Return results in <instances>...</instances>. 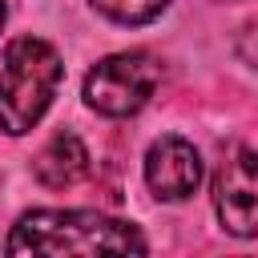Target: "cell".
Masks as SVG:
<instances>
[{"label": "cell", "instance_id": "obj_1", "mask_svg": "<svg viewBox=\"0 0 258 258\" xmlns=\"http://www.w3.org/2000/svg\"><path fill=\"white\" fill-rule=\"evenodd\" d=\"M8 254H145L149 242L133 222L97 210H28L16 218Z\"/></svg>", "mask_w": 258, "mask_h": 258}, {"label": "cell", "instance_id": "obj_2", "mask_svg": "<svg viewBox=\"0 0 258 258\" xmlns=\"http://www.w3.org/2000/svg\"><path fill=\"white\" fill-rule=\"evenodd\" d=\"M60 81H64V64L48 40L40 36L8 40L0 64V129L8 137H24L28 129H36Z\"/></svg>", "mask_w": 258, "mask_h": 258}, {"label": "cell", "instance_id": "obj_3", "mask_svg": "<svg viewBox=\"0 0 258 258\" xmlns=\"http://www.w3.org/2000/svg\"><path fill=\"white\" fill-rule=\"evenodd\" d=\"M161 85V60L145 48L113 52L85 73V105L101 117H133Z\"/></svg>", "mask_w": 258, "mask_h": 258}, {"label": "cell", "instance_id": "obj_4", "mask_svg": "<svg viewBox=\"0 0 258 258\" xmlns=\"http://www.w3.org/2000/svg\"><path fill=\"white\" fill-rule=\"evenodd\" d=\"M214 214L226 234L258 238V149L234 145L214 173Z\"/></svg>", "mask_w": 258, "mask_h": 258}, {"label": "cell", "instance_id": "obj_5", "mask_svg": "<svg viewBox=\"0 0 258 258\" xmlns=\"http://www.w3.org/2000/svg\"><path fill=\"white\" fill-rule=\"evenodd\" d=\"M145 185L161 202H185V198H194L198 185H202V153L185 137H177V133L157 137L145 149Z\"/></svg>", "mask_w": 258, "mask_h": 258}, {"label": "cell", "instance_id": "obj_6", "mask_svg": "<svg viewBox=\"0 0 258 258\" xmlns=\"http://www.w3.org/2000/svg\"><path fill=\"white\" fill-rule=\"evenodd\" d=\"M32 173L44 189H69L89 173V149L73 129H60L44 141V149L32 157Z\"/></svg>", "mask_w": 258, "mask_h": 258}, {"label": "cell", "instance_id": "obj_7", "mask_svg": "<svg viewBox=\"0 0 258 258\" xmlns=\"http://www.w3.org/2000/svg\"><path fill=\"white\" fill-rule=\"evenodd\" d=\"M105 20H113V24H125V28H137V24H149V20H157L165 8H169V0H89Z\"/></svg>", "mask_w": 258, "mask_h": 258}, {"label": "cell", "instance_id": "obj_8", "mask_svg": "<svg viewBox=\"0 0 258 258\" xmlns=\"http://www.w3.org/2000/svg\"><path fill=\"white\" fill-rule=\"evenodd\" d=\"M238 56H242L246 64H254V69H258V20H254V24H246V28L238 32Z\"/></svg>", "mask_w": 258, "mask_h": 258}, {"label": "cell", "instance_id": "obj_9", "mask_svg": "<svg viewBox=\"0 0 258 258\" xmlns=\"http://www.w3.org/2000/svg\"><path fill=\"white\" fill-rule=\"evenodd\" d=\"M4 20H8V8H4V0H0V32H4Z\"/></svg>", "mask_w": 258, "mask_h": 258}]
</instances>
